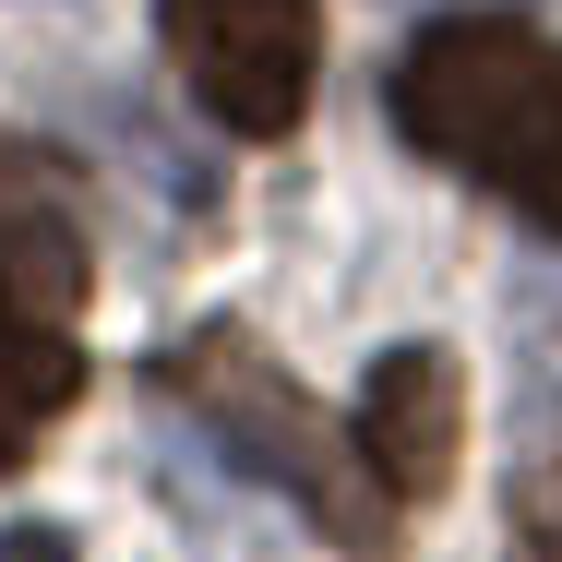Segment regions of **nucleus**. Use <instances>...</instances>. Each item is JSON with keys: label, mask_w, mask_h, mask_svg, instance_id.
<instances>
[{"label": "nucleus", "mask_w": 562, "mask_h": 562, "mask_svg": "<svg viewBox=\"0 0 562 562\" xmlns=\"http://www.w3.org/2000/svg\"><path fill=\"white\" fill-rule=\"evenodd\" d=\"M168 60H180L192 109L216 132L276 144L288 120L312 109L324 24H312V0H168Z\"/></svg>", "instance_id": "7ed1b4c3"}, {"label": "nucleus", "mask_w": 562, "mask_h": 562, "mask_svg": "<svg viewBox=\"0 0 562 562\" xmlns=\"http://www.w3.org/2000/svg\"><path fill=\"white\" fill-rule=\"evenodd\" d=\"M156 395L168 407H192L204 431H216V454L239 467V479H263V491H288L336 551L383 562L395 551V503L371 491V467H359V431H324V407L263 359V347L239 336V324H204V336H180L168 359H156Z\"/></svg>", "instance_id": "f03ea898"}, {"label": "nucleus", "mask_w": 562, "mask_h": 562, "mask_svg": "<svg viewBox=\"0 0 562 562\" xmlns=\"http://www.w3.org/2000/svg\"><path fill=\"white\" fill-rule=\"evenodd\" d=\"M72 383H85L72 324H36V312H12V300H0V467H12V454L72 407Z\"/></svg>", "instance_id": "423d86ee"}, {"label": "nucleus", "mask_w": 562, "mask_h": 562, "mask_svg": "<svg viewBox=\"0 0 562 562\" xmlns=\"http://www.w3.org/2000/svg\"><path fill=\"white\" fill-rule=\"evenodd\" d=\"M395 132L419 156L467 168L479 192H503L515 216L562 239V36L515 12H454L395 60Z\"/></svg>", "instance_id": "f257e3e1"}, {"label": "nucleus", "mask_w": 562, "mask_h": 562, "mask_svg": "<svg viewBox=\"0 0 562 562\" xmlns=\"http://www.w3.org/2000/svg\"><path fill=\"white\" fill-rule=\"evenodd\" d=\"M503 515H515V551H503V562H562V395L527 407V443H515V491H503Z\"/></svg>", "instance_id": "0eeeda50"}, {"label": "nucleus", "mask_w": 562, "mask_h": 562, "mask_svg": "<svg viewBox=\"0 0 562 562\" xmlns=\"http://www.w3.org/2000/svg\"><path fill=\"white\" fill-rule=\"evenodd\" d=\"M0 300L36 312V324H72L85 312V227L60 204V168L0 144Z\"/></svg>", "instance_id": "39448f33"}, {"label": "nucleus", "mask_w": 562, "mask_h": 562, "mask_svg": "<svg viewBox=\"0 0 562 562\" xmlns=\"http://www.w3.org/2000/svg\"><path fill=\"white\" fill-rule=\"evenodd\" d=\"M0 562H72L60 527H0Z\"/></svg>", "instance_id": "6e6552de"}, {"label": "nucleus", "mask_w": 562, "mask_h": 562, "mask_svg": "<svg viewBox=\"0 0 562 562\" xmlns=\"http://www.w3.org/2000/svg\"><path fill=\"white\" fill-rule=\"evenodd\" d=\"M347 431H359V467H371L383 503H431V491L454 479V431H467L454 359H443V347H383Z\"/></svg>", "instance_id": "20e7f679"}]
</instances>
